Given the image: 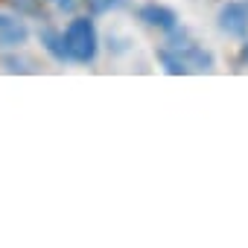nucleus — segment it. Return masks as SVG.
Returning a JSON list of instances; mask_svg holds the SVG:
<instances>
[{
    "label": "nucleus",
    "instance_id": "9b49d317",
    "mask_svg": "<svg viewBox=\"0 0 248 248\" xmlns=\"http://www.w3.org/2000/svg\"><path fill=\"white\" fill-rule=\"evenodd\" d=\"M239 59H242V62H245V64H248V41H245V44H242V56H239Z\"/></svg>",
    "mask_w": 248,
    "mask_h": 248
},
{
    "label": "nucleus",
    "instance_id": "f8f14e48",
    "mask_svg": "<svg viewBox=\"0 0 248 248\" xmlns=\"http://www.w3.org/2000/svg\"><path fill=\"white\" fill-rule=\"evenodd\" d=\"M245 3H248V0H245Z\"/></svg>",
    "mask_w": 248,
    "mask_h": 248
},
{
    "label": "nucleus",
    "instance_id": "39448f33",
    "mask_svg": "<svg viewBox=\"0 0 248 248\" xmlns=\"http://www.w3.org/2000/svg\"><path fill=\"white\" fill-rule=\"evenodd\" d=\"M27 38H30V30H27V24L21 18L0 12V47L3 50H18L21 44H27Z\"/></svg>",
    "mask_w": 248,
    "mask_h": 248
},
{
    "label": "nucleus",
    "instance_id": "9d476101",
    "mask_svg": "<svg viewBox=\"0 0 248 248\" xmlns=\"http://www.w3.org/2000/svg\"><path fill=\"white\" fill-rule=\"evenodd\" d=\"M47 3H53V6H56V9H62V12H73L76 0H47Z\"/></svg>",
    "mask_w": 248,
    "mask_h": 248
},
{
    "label": "nucleus",
    "instance_id": "7ed1b4c3",
    "mask_svg": "<svg viewBox=\"0 0 248 248\" xmlns=\"http://www.w3.org/2000/svg\"><path fill=\"white\" fill-rule=\"evenodd\" d=\"M219 30L225 35H233V38H245L248 35V3L245 0H231L219 9Z\"/></svg>",
    "mask_w": 248,
    "mask_h": 248
},
{
    "label": "nucleus",
    "instance_id": "f03ea898",
    "mask_svg": "<svg viewBox=\"0 0 248 248\" xmlns=\"http://www.w3.org/2000/svg\"><path fill=\"white\" fill-rule=\"evenodd\" d=\"M62 38H64V50H67L70 62L91 64L99 53V35H96V27L91 18H73L67 24V30L62 32Z\"/></svg>",
    "mask_w": 248,
    "mask_h": 248
},
{
    "label": "nucleus",
    "instance_id": "20e7f679",
    "mask_svg": "<svg viewBox=\"0 0 248 248\" xmlns=\"http://www.w3.org/2000/svg\"><path fill=\"white\" fill-rule=\"evenodd\" d=\"M140 21L146 24V27H155V30H161V32H175L178 30V15L170 9V6H161V3H146V6H140Z\"/></svg>",
    "mask_w": 248,
    "mask_h": 248
},
{
    "label": "nucleus",
    "instance_id": "0eeeda50",
    "mask_svg": "<svg viewBox=\"0 0 248 248\" xmlns=\"http://www.w3.org/2000/svg\"><path fill=\"white\" fill-rule=\"evenodd\" d=\"M117 3H120V0H88V9H91L93 15H105V12H111Z\"/></svg>",
    "mask_w": 248,
    "mask_h": 248
},
{
    "label": "nucleus",
    "instance_id": "f257e3e1",
    "mask_svg": "<svg viewBox=\"0 0 248 248\" xmlns=\"http://www.w3.org/2000/svg\"><path fill=\"white\" fill-rule=\"evenodd\" d=\"M172 38L167 41V47L158 50V59L164 64V70L170 76H187V73H207L213 70V56L199 47L196 41H187L184 35L178 38V30L170 32Z\"/></svg>",
    "mask_w": 248,
    "mask_h": 248
},
{
    "label": "nucleus",
    "instance_id": "6e6552de",
    "mask_svg": "<svg viewBox=\"0 0 248 248\" xmlns=\"http://www.w3.org/2000/svg\"><path fill=\"white\" fill-rule=\"evenodd\" d=\"M15 3V9H21V12H27V15H41V0H12Z\"/></svg>",
    "mask_w": 248,
    "mask_h": 248
},
{
    "label": "nucleus",
    "instance_id": "423d86ee",
    "mask_svg": "<svg viewBox=\"0 0 248 248\" xmlns=\"http://www.w3.org/2000/svg\"><path fill=\"white\" fill-rule=\"evenodd\" d=\"M38 38H41V47H44L56 62H70V59H67V50H64V38H62L56 30H41Z\"/></svg>",
    "mask_w": 248,
    "mask_h": 248
},
{
    "label": "nucleus",
    "instance_id": "1a4fd4ad",
    "mask_svg": "<svg viewBox=\"0 0 248 248\" xmlns=\"http://www.w3.org/2000/svg\"><path fill=\"white\" fill-rule=\"evenodd\" d=\"M3 64H6V70H9V73H30V70H32V67H27V62H18V59H9V56L3 59Z\"/></svg>",
    "mask_w": 248,
    "mask_h": 248
}]
</instances>
